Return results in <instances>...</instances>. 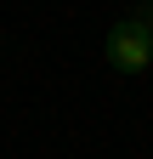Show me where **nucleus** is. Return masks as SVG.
I'll return each mask as SVG.
<instances>
[{
  "mask_svg": "<svg viewBox=\"0 0 153 159\" xmlns=\"http://www.w3.org/2000/svg\"><path fill=\"white\" fill-rule=\"evenodd\" d=\"M142 23H147V34H153V11H147V17H142Z\"/></svg>",
  "mask_w": 153,
  "mask_h": 159,
  "instance_id": "f03ea898",
  "label": "nucleus"
},
{
  "mask_svg": "<svg viewBox=\"0 0 153 159\" xmlns=\"http://www.w3.org/2000/svg\"><path fill=\"white\" fill-rule=\"evenodd\" d=\"M102 51H108V63L119 68V74H142V68L153 63V34H147L142 17H125V23L108 34V46H102Z\"/></svg>",
  "mask_w": 153,
  "mask_h": 159,
  "instance_id": "f257e3e1",
  "label": "nucleus"
}]
</instances>
